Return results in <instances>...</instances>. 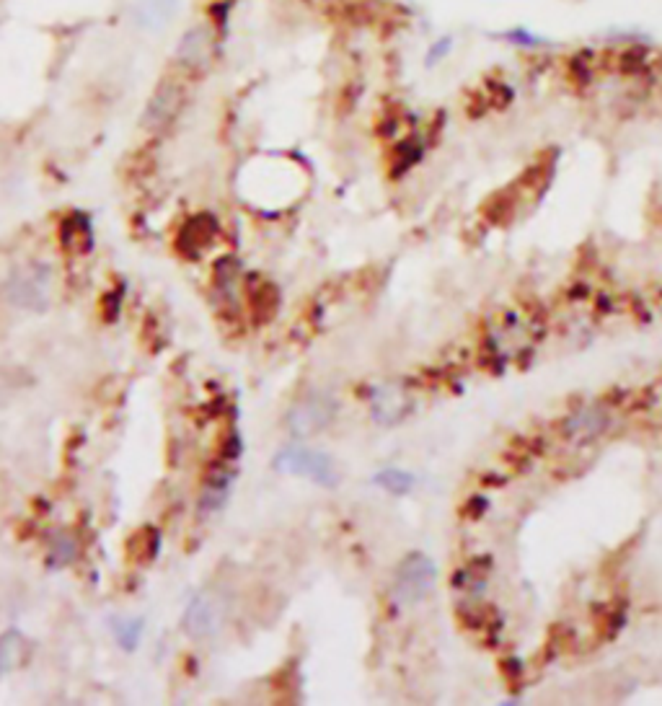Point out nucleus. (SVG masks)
I'll list each match as a JSON object with an SVG mask.
<instances>
[{
    "mask_svg": "<svg viewBox=\"0 0 662 706\" xmlns=\"http://www.w3.org/2000/svg\"><path fill=\"white\" fill-rule=\"evenodd\" d=\"M438 585V567L427 554L412 551L394 572V598L401 606H417Z\"/></svg>",
    "mask_w": 662,
    "mask_h": 706,
    "instance_id": "f257e3e1",
    "label": "nucleus"
},
{
    "mask_svg": "<svg viewBox=\"0 0 662 706\" xmlns=\"http://www.w3.org/2000/svg\"><path fill=\"white\" fill-rule=\"evenodd\" d=\"M337 419V401L334 396L313 391L303 396L285 414V427L293 438H313L319 432L329 430V425Z\"/></svg>",
    "mask_w": 662,
    "mask_h": 706,
    "instance_id": "f03ea898",
    "label": "nucleus"
},
{
    "mask_svg": "<svg viewBox=\"0 0 662 706\" xmlns=\"http://www.w3.org/2000/svg\"><path fill=\"white\" fill-rule=\"evenodd\" d=\"M275 469L282 471V474L311 479V482L321 484V487H337L339 479H342L334 458L311 448L280 450L275 458Z\"/></svg>",
    "mask_w": 662,
    "mask_h": 706,
    "instance_id": "7ed1b4c3",
    "label": "nucleus"
},
{
    "mask_svg": "<svg viewBox=\"0 0 662 706\" xmlns=\"http://www.w3.org/2000/svg\"><path fill=\"white\" fill-rule=\"evenodd\" d=\"M533 339H536V324H533L531 316L510 311L502 313L497 326L487 334V350L494 360L505 363V360L518 355L520 350H525Z\"/></svg>",
    "mask_w": 662,
    "mask_h": 706,
    "instance_id": "20e7f679",
    "label": "nucleus"
},
{
    "mask_svg": "<svg viewBox=\"0 0 662 706\" xmlns=\"http://www.w3.org/2000/svg\"><path fill=\"white\" fill-rule=\"evenodd\" d=\"M52 277L50 269L32 264V267L16 269L6 282V298L16 308L26 311H44L50 306Z\"/></svg>",
    "mask_w": 662,
    "mask_h": 706,
    "instance_id": "39448f33",
    "label": "nucleus"
},
{
    "mask_svg": "<svg viewBox=\"0 0 662 706\" xmlns=\"http://www.w3.org/2000/svg\"><path fill=\"white\" fill-rule=\"evenodd\" d=\"M218 34L213 26L207 24H192L187 32L179 37V44L174 50V63L182 73L197 75L205 73L210 60H213L215 50H218Z\"/></svg>",
    "mask_w": 662,
    "mask_h": 706,
    "instance_id": "423d86ee",
    "label": "nucleus"
},
{
    "mask_svg": "<svg viewBox=\"0 0 662 706\" xmlns=\"http://www.w3.org/2000/svg\"><path fill=\"white\" fill-rule=\"evenodd\" d=\"M225 619V603L218 593H200L189 600L187 611H184L182 629L189 639L202 642L210 639L220 629Z\"/></svg>",
    "mask_w": 662,
    "mask_h": 706,
    "instance_id": "0eeeda50",
    "label": "nucleus"
},
{
    "mask_svg": "<svg viewBox=\"0 0 662 706\" xmlns=\"http://www.w3.org/2000/svg\"><path fill=\"white\" fill-rule=\"evenodd\" d=\"M184 107V83L166 75L156 86V91L150 94L148 104L143 112V127L148 130H163L176 119V114Z\"/></svg>",
    "mask_w": 662,
    "mask_h": 706,
    "instance_id": "6e6552de",
    "label": "nucleus"
},
{
    "mask_svg": "<svg viewBox=\"0 0 662 706\" xmlns=\"http://www.w3.org/2000/svg\"><path fill=\"white\" fill-rule=\"evenodd\" d=\"M611 409L606 404H588V407L577 409L562 422L564 438L575 445L595 443L600 435H606L611 427Z\"/></svg>",
    "mask_w": 662,
    "mask_h": 706,
    "instance_id": "1a4fd4ad",
    "label": "nucleus"
},
{
    "mask_svg": "<svg viewBox=\"0 0 662 706\" xmlns=\"http://www.w3.org/2000/svg\"><path fill=\"white\" fill-rule=\"evenodd\" d=\"M414 409V396L401 383H383L370 396V414L378 425H399Z\"/></svg>",
    "mask_w": 662,
    "mask_h": 706,
    "instance_id": "9d476101",
    "label": "nucleus"
},
{
    "mask_svg": "<svg viewBox=\"0 0 662 706\" xmlns=\"http://www.w3.org/2000/svg\"><path fill=\"white\" fill-rule=\"evenodd\" d=\"M469 96L471 99L469 104H466L469 117H484V114L489 112H505V109L513 107L518 91H515V86L507 81V78L494 73L487 75V78L481 81V86H476Z\"/></svg>",
    "mask_w": 662,
    "mask_h": 706,
    "instance_id": "9b49d317",
    "label": "nucleus"
},
{
    "mask_svg": "<svg viewBox=\"0 0 662 706\" xmlns=\"http://www.w3.org/2000/svg\"><path fill=\"white\" fill-rule=\"evenodd\" d=\"M613 68L626 78H650L657 65V50L642 39H626L621 44H613Z\"/></svg>",
    "mask_w": 662,
    "mask_h": 706,
    "instance_id": "f8f14e48",
    "label": "nucleus"
},
{
    "mask_svg": "<svg viewBox=\"0 0 662 706\" xmlns=\"http://www.w3.org/2000/svg\"><path fill=\"white\" fill-rule=\"evenodd\" d=\"M179 13V0H138L132 8V19L143 32H163Z\"/></svg>",
    "mask_w": 662,
    "mask_h": 706,
    "instance_id": "ddd939ff",
    "label": "nucleus"
},
{
    "mask_svg": "<svg viewBox=\"0 0 662 706\" xmlns=\"http://www.w3.org/2000/svg\"><path fill=\"white\" fill-rule=\"evenodd\" d=\"M29 655H32V642L19 629H8L6 634H0V675H11L24 668L29 663Z\"/></svg>",
    "mask_w": 662,
    "mask_h": 706,
    "instance_id": "4468645a",
    "label": "nucleus"
},
{
    "mask_svg": "<svg viewBox=\"0 0 662 706\" xmlns=\"http://www.w3.org/2000/svg\"><path fill=\"white\" fill-rule=\"evenodd\" d=\"M489 37L494 42H502L510 50H520V52H544L546 47H551V39H546L544 34L533 32L531 26L525 24H515L507 26V29H500V32H492Z\"/></svg>",
    "mask_w": 662,
    "mask_h": 706,
    "instance_id": "2eb2a0df",
    "label": "nucleus"
},
{
    "mask_svg": "<svg viewBox=\"0 0 662 706\" xmlns=\"http://www.w3.org/2000/svg\"><path fill=\"white\" fill-rule=\"evenodd\" d=\"M598 52L593 47H585V50H577L567 57V78L569 83L580 91V88L593 86L595 78H598Z\"/></svg>",
    "mask_w": 662,
    "mask_h": 706,
    "instance_id": "dca6fc26",
    "label": "nucleus"
},
{
    "mask_svg": "<svg viewBox=\"0 0 662 706\" xmlns=\"http://www.w3.org/2000/svg\"><path fill=\"white\" fill-rule=\"evenodd\" d=\"M425 153H427V143L422 135H417V132H412V135H406L404 140H399V143L394 145V153H391V169H394V176L412 171L414 166L425 158Z\"/></svg>",
    "mask_w": 662,
    "mask_h": 706,
    "instance_id": "f3484780",
    "label": "nucleus"
},
{
    "mask_svg": "<svg viewBox=\"0 0 662 706\" xmlns=\"http://www.w3.org/2000/svg\"><path fill=\"white\" fill-rule=\"evenodd\" d=\"M215 231H218L215 218H210V215H200V218L189 220V223L184 225L182 244L187 246V249H202V246H207L210 241H213Z\"/></svg>",
    "mask_w": 662,
    "mask_h": 706,
    "instance_id": "a211bd4d",
    "label": "nucleus"
},
{
    "mask_svg": "<svg viewBox=\"0 0 662 706\" xmlns=\"http://www.w3.org/2000/svg\"><path fill=\"white\" fill-rule=\"evenodd\" d=\"M63 233L68 251H88L94 244V233H91V223H88L86 215L68 218V223L63 225Z\"/></svg>",
    "mask_w": 662,
    "mask_h": 706,
    "instance_id": "6ab92c4d",
    "label": "nucleus"
},
{
    "mask_svg": "<svg viewBox=\"0 0 662 706\" xmlns=\"http://www.w3.org/2000/svg\"><path fill=\"white\" fill-rule=\"evenodd\" d=\"M453 52H456V37H453V34H440V37H435L427 44L422 63H425L427 70H435L440 68Z\"/></svg>",
    "mask_w": 662,
    "mask_h": 706,
    "instance_id": "aec40b11",
    "label": "nucleus"
},
{
    "mask_svg": "<svg viewBox=\"0 0 662 706\" xmlns=\"http://www.w3.org/2000/svg\"><path fill=\"white\" fill-rule=\"evenodd\" d=\"M375 484L386 489L388 494H396V497H404L414 489V476L409 471L401 469H386L381 474L375 476Z\"/></svg>",
    "mask_w": 662,
    "mask_h": 706,
    "instance_id": "412c9836",
    "label": "nucleus"
},
{
    "mask_svg": "<svg viewBox=\"0 0 662 706\" xmlns=\"http://www.w3.org/2000/svg\"><path fill=\"white\" fill-rule=\"evenodd\" d=\"M78 557V544L70 533H60L50 544V564L52 567H68Z\"/></svg>",
    "mask_w": 662,
    "mask_h": 706,
    "instance_id": "4be33fe9",
    "label": "nucleus"
},
{
    "mask_svg": "<svg viewBox=\"0 0 662 706\" xmlns=\"http://www.w3.org/2000/svg\"><path fill=\"white\" fill-rule=\"evenodd\" d=\"M210 26L215 29L218 39H228L231 34V16H233V0H213L210 3Z\"/></svg>",
    "mask_w": 662,
    "mask_h": 706,
    "instance_id": "5701e85b",
    "label": "nucleus"
},
{
    "mask_svg": "<svg viewBox=\"0 0 662 706\" xmlns=\"http://www.w3.org/2000/svg\"><path fill=\"white\" fill-rule=\"evenodd\" d=\"M114 637L125 650H135L143 637V621L138 619H117L114 621Z\"/></svg>",
    "mask_w": 662,
    "mask_h": 706,
    "instance_id": "b1692460",
    "label": "nucleus"
}]
</instances>
